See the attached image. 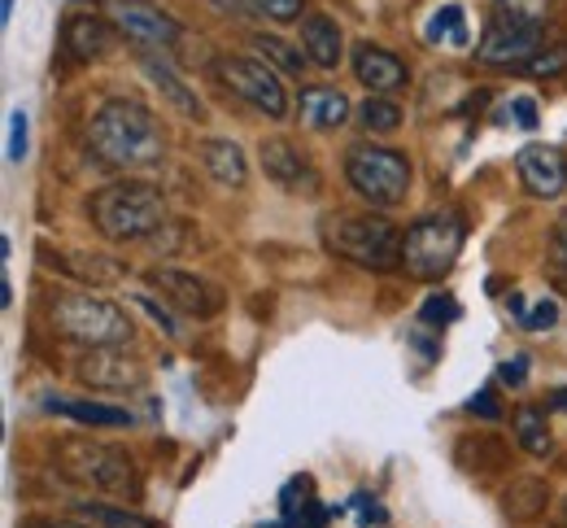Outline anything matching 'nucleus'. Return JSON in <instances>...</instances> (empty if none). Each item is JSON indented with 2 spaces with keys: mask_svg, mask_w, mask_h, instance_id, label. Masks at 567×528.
<instances>
[{
  "mask_svg": "<svg viewBox=\"0 0 567 528\" xmlns=\"http://www.w3.org/2000/svg\"><path fill=\"white\" fill-rule=\"evenodd\" d=\"M202 162L223 188H245L249 179V162L236 141H202Z\"/></svg>",
  "mask_w": 567,
  "mask_h": 528,
  "instance_id": "nucleus-23",
  "label": "nucleus"
},
{
  "mask_svg": "<svg viewBox=\"0 0 567 528\" xmlns=\"http://www.w3.org/2000/svg\"><path fill=\"white\" fill-rule=\"evenodd\" d=\"M258 162H262L267 179L280 184L284 193L306 197V201L319 197V170H315V162L297 149L292 141H262L258 145Z\"/></svg>",
  "mask_w": 567,
  "mask_h": 528,
  "instance_id": "nucleus-12",
  "label": "nucleus"
},
{
  "mask_svg": "<svg viewBox=\"0 0 567 528\" xmlns=\"http://www.w3.org/2000/svg\"><path fill=\"white\" fill-rule=\"evenodd\" d=\"M467 411H472V415H481V420H502V411H497V402H494V393H489V389H481L476 397H467Z\"/></svg>",
  "mask_w": 567,
  "mask_h": 528,
  "instance_id": "nucleus-41",
  "label": "nucleus"
},
{
  "mask_svg": "<svg viewBox=\"0 0 567 528\" xmlns=\"http://www.w3.org/2000/svg\"><path fill=\"white\" fill-rule=\"evenodd\" d=\"M87 219L114 245L148 240V236H157L162 227L171 224L166 197L153 184H105L101 193H92Z\"/></svg>",
  "mask_w": 567,
  "mask_h": 528,
  "instance_id": "nucleus-2",
  "label": "nucleus"
},
{
  "mask_svg": "<svg viewBox=\"0 0 567 528\" xmlns=\"http://www.w3.org/2000/svg\"><path fill=\"white\" fill-rule=\"evenodd\" d=\"M214 79L223 83V87H231L240 101H249L258 114H267V118H288V92H284V79L267 66V62H258V58H240V53H223V58H214Z\"/></svg>",
  "mask_w": 567,
  "mask_h": 528,
  "instance_id": "nucleus-8",
  "label": "nucleus"
},
{
  "mask_svg": "<svg viewBox=\"0 0 567 528\" xmlns=\"http://www.w3.org/2000/svg\"><path fill=\"white\" fill-rule=\"evenodd\" d=\"M136 306H141V310H148V314H153V319H157V328H162V332H166V337H179V323H175V314H171V310H162V306L153 302V298H136Z\"/></svg>",
  "mask_w": 567,
  "mask_h": 528,
  "instance_id": "nucleus-37",
  "label": "nucleus"
},
{
  "mask_svg": "<svg viewBox=\"0 0 567 528\" xmlns=\"http://www.w3.org/2000/svg\"><path fill=\"white\" fill-rule=\"evenodd\" d=\"M35 528H83V525H35Z\"/></svg>",
  "mask_w": 567,
  "mask_h": 528,
  "instance_id": "nucleus-44",
  "label": "nucleus"
},
{
  "mask_svg": "<svg viewBox=\"0 0 567 528\" xmlns=\"http://www.w3.org/2000/svg\"><path fill=\"white\" fill-rule=\"evenodd\" d=\"M110 18L132 44H141L144 53H175V44L184 35L179 22L171 13H162L157 4H148V0H114Z\"/></svg>",
  "mask_w": 567,
  "mask_h": 528,
  "instance_id": "nucleus-10",
  "label": "nucleus"
},
{
  "mask_svg": "<svg viewBox=\"0 0 567 528\" xmlns=\"http://www.w3.org/2000/svg\"><path fill=\"white\" fill-rule=\"evenodd\" d=\"M546 503H550L546 480L519 476V480H511L506 494H502V516H506L511 525H537V520L546 516Z\"/></svg>",
  "mask_w": 567,
  "mask_h": 528,
  "instance_id": "nucleus-22",
  "label": "nucleus"
},
{
  "mask_svg": "<svg viewBox=\"0 0 567 528\" xmlns=\"http://www.w3.org/2000/svg\"><path fill=\"white\" fill-rule=\"evenodd\" d=\"M402 231L380 215H332L323 219V245L341 262H354L362 271H393L402 267Z\"/></svg>",
  "mask_w": 567,
  "mask_h": 528,
  "instance_id": "nucleus-4",
  "label": "nucleus"
},
{
  "mask_svg": "<svg viewBox=\"0 0 567 528\" xmlns=\"http://www.w3.org/2000/svg\"><path fill=\"white\" fill-rule=\"evenodd\" d=\"M454 458H458L467 472H494V467L506 463V446L494 442V437H463Z\"/></svg>",
  "mask_w": 567,
  "mask_h": 528,
  "instance_id": "nucleus-29",
  "label": "nucleus"
},
{
  "mask_svg": "<svg viewBox=\"0 0 567 528\" xmlns=\"http://www.w3.org/2000/svg\"><path fill=\"white\" fill-rule=\"evenodd\" d=\"M58 467L71 476L74 485L92 489V494H114V498H132L141 489L136 476V458L110 442H92V437H71L58 446Z\"/></svg>",
  "mask_w": 567,
  "mask_h": 528,
  "instance_id": "nucleus-5",
  "label": "nucleus"
},
{
  "mask_svg": "<svg viewBox=\"0 0 567 528\" xmlns=\"http://www.w3.org/2000/svg\"><path fill=\"white\" fill-rule=\"evenodd\" d=\"M354 79L371 96H389L411 83V71L398 53H389L380 44H354Z\"/></svg>",
  "mask_w": 567,
  "mask_h": 528,
  "instance_id": "nucleus-16",
  "label": "nucleus"
},
{
  "mask_svg": "<svg viewBox=\"0 0 567 528\" xmlns=\"http://www.w3.org/2000/svg\"><path fill=\"white\" fill-rule=\"evenodd\" d=\"M458 319V302L450 298V293H432L424 306H420V323L427 328H445V323H454Z\"/></svg>",
  "mask_w": 567,
  "mask_h": 528,
  "instance_id": "nucleus-34",
  "label": "nucleus"
},
{
  "mask_svg": "<svg viewBox=\"0 0 567 528\" xmlns=\"http://www.w3.org/2000/svg\"><path fill=\"white\" fill-rule=\"evenodd\" d=\"M79 520H87L92 528H157L141 511H127V507H110V503H79L74 507Z\"/></svg>",
  "mask_w": 567,
  "mask_h": 528,
  "instance_id": "nucleus-26",
  "label": "nucleus"
},
{
  "mask_svg": "<svg viewBox=\"0 0 567 528\" xmlns=\"http://www.w3.org/2000/svg\"><path fill=\"white\" fill-rule=\"evenodd\" d=\"M87 145L118 170H144L166 157V132L141 101H105L87 123Z\"/></svg>",
  "mask_w": 567,
  "mask_h": 528,
  "instance_id": "nucleus-1",
  "label": "nucleus"
},
{
  "mask_svg": "<svg viewBox=\"0 0 567 528\" xmlns=\"http://www.w3.org/2000/svg\"><path fill=\"white\" fill-rule=\"evenodd\" d=\"M53 415L71 420L79 428H132L136 415L127 406H114V402H92V397H49L44 402Z\"/></svg>",
  "mask_w": 567,
  "mask_h": 528,
  "instance_id": "nucleus-19",
  "label": "nucleus"
},
{
  "mask_svg": "<svg viewBox=\"0 0 567 528\" xmlns=\"http://www.w3.org/2000/svg\"><path fill=\"white\" fill-rule=\"evenodd\" d=\"M49 328L83 350H105V345H127L136 337V319L118 302H105L96 293L66 289L49 298Z\"/></svg>",
  "mask_w": 567,
  "mask_h": 528,
  "instance_id": "nucleus-3",
  "label": "nucleus"
},
{
  "mask_svg": "<svg viewBox=\"0 0 567 528\" xmlns=\"http://www.w3.org/2000/svg\"><path fill=\"white\" fill-rule=\"evenodd\" d=\"M40 262L53 267V271L66 276V280H79L83 289H105V284H114V280L127 276V262L105 258V253H83V249H58V253L44 249Z\"/></svg>",
  "mask_w": 567,
  "mask_h": 528,
  "instance_id": "nucleus-14",
  "label": "nucleus"
},
{
  "mask_svg": "<svg viewBox=\"0 0 567 528\" xmlns=\"http://www.w3.org/2000/svg\"><path fill=\"white\" fill-rule=\"evenodd\" d=\"M519 71H524V75H533V79L564 75L567 71V44H542V49H537Z\"/></svg>",
  "mask_w": 567,
  "mask_h": 528,
  "instance_id": "nucleus-31",
  "label": "nucleus"
},
{
  "mask_svg": "<svg viewBox=\"0 0 567 528\" xmlns=\"http://www.w3.org/2000/svg\"><path fill=\"white\" fill-rule=\"evenodd\" d=\"M315 498H310V480L306 476H297V480H288V489H284L280 507H284V520H292L301 507H310Z\"/></svg>",
  "mask_w": 567,
  "mask_h": 528,
  "instance_id": "nucleus-35",
  "label": "nucleus"
},
{
  "mask_svg": "<svg viewBox=\"0 0 567 528\" xmlns=\"http://www.w3.org/2000/svg\"><path fill=\"white\" fill-rule=\"evenodd\" d=\"M223 13H236V18H249V13H262L271 22H297L301 18V0H214Z\"/></svg>",
  "mask_w": 567,
  "mask_h": 528,
  "instance_id": "nucleus-28",
  "label": "nucleus"
},
{
  "mask_svg": "<svg viewBox=\"0 0 567 528\" xmlns=\"http://www.w3.org/2000/svg\"><path fill=\"white\" fill-rule=\"evenodd\" d=\"M550 262L567 271V215L555 224V231H550Z\"/></svg>",
  "mask_w": 567,
  "mask_h": 528,
  "instance_id": "nucleus-40",
  "label": "nucleus"
},
{
  "mask_svg": "<svg viewBox=\"0 0 567 528\" xmlns=\"http://www.w3.org/2000/svg\"><path fill=\"white\" fill-rule=\"evenodd\" d=\"M497 380H502V384H524V380H528V354L506 359V363L497 367Z\"/></svg>",
  "mask_w": 567,
  "mask_h": 528,
  "instance_id": "nucleus-38",
  "label": "nucleus"
},
{
  "mask_svg": "<svg viewBox=\"0 0 567 528\" xmlns=\"http://www.w3.org/2000/svg\"><path fill=\"white\" fill-rule=\"evenodd\" d=\"M559 302L555 298H542L537 306H528L524 314H519V328H528V332H550V328H559Z\"/></svg>",
  "mask_w": 567,
  "mask_h": 528,
  "instance_id": "nucleus-33",
  "label": "nucleus"
},
{
  "mask_svg": "<svg viewBox=\"0 0 567 528\" xmlns=\"http://www.w3.org/2000/svg\"><path fill=\"white\" fill-rule=\"evenodd\" d=\"M9 13H13V0H0V18L9 22Z\"/></svg>",
  "mask_w": 567,
  "mask_h": 528,
  "instance_id": "nucleus-43",
  "label": "nucleus"
},
{
  "mask_svg": "<svg viewBox=\"0 0 567 528\" xmlns=\"http://www.w3.org/2000/svg\"><path fill=\"white\" fill-rule=\"evenodd\" d=\"M9 162H22L27 157V114L22 110H13L9 114Z\"/></svg>",
  "mask_w": 567,
  "mask_h": 528,
  "instance_id": "nucleus-36",
  "label": "nucleus"
},
{
  "mask_svg": "<svg viewBox=\"0 0 567 528\" xmlns=\"http://www.w3.org/2000/svg\"><path fill=\"white\" fill-rule=\"evenodd\" d=\"M141 66H144V75L153 79V87L162 92V101H166L175 114H184L188 123H202V118H206L202 96L179 79V71H175L166 58H157V53H141Z\"/></svg>",
  "mask_w": 567,
  "mask_h": 528,
  "instance_id": "nucleus-17",
  "label": "nucleus"
},
{
  "mask_svg": "<svg viewBox=\"0 0 567 528\" xmlns=\"http://www.w3.org/2000/svg\"><path fill=\"white\" fill-rule=\"evenodd\" d=\"M515 166L533 197H559L567 188V157L555 145H524Z\"/></svg>",
  "mask_w": 567,
  "mask_h": 528,
  "instance_id": "nucleus-15",
  "label": "nucleus"
},
{
  "mask_svg": "<svg viewBox=\"0 0 567 528\" xmlns=\"http://www.w3.org/2000/svg\"><path fill=\"white\" fill-rule=\"evenodd\" d=\"M497 4H502V18L524 22V27H542L550 18V4L555 0H497Z\"/></svg>",
  "mask_w": 567,
  "mask_h": 528,
  "instance_id": "nucleus-32",
  "label": "nucleus"
},
{
  "mask_svg": "<svg viewBox=\"0 0 567 528\" xmlns=\"http://www.w3.org/2000/svg\"><path fill=\"white\" fill-rule=\"evenodd\" d=\"M537 49H542V27H524V22L497 18V22H489L485 40L476 44V58L485 66H524Z\"/></svg>",
  "mask_w": 567,
  "mask_h": 528,
  "instance_id": "nucleus-13",
  "label": "nucleus"
},
{
  "mask_svg": "<svg viewBox=\"0 0 567 528\" xmlns=\"http://www.w3.org/2000/svg\"><path fill=\"white\" fill-rule=\"evenodd\" d=\"M346 184L367 206L393 210L411 193V157L384 145H354L346 153Z\"/></svg>",
  "mask_w": 567,
  "mask_h": 528,
  "instance_id": "nucleus-6",
  "label": "nucleus"
},
{
  "mask_svg": "<svg viewBox=\"0 0 567 528\" xmlns=\"http://www.w3.org/2000/svg\"><path fill=\"white\" fill-rule=\"evenodd\" d=\"M350 110L354 105L346 101L341 87H301V96H297V118L315 132H337L350 118Z\"/></svg>",
  "mask_w": 567,
  "mask_h": 528,
  "instance_id": "nucleus-20",
  "label": "nucleus"
},
{
  "mask_svg": "<svg viewBox=\"0 0 567 528\" xmlns=\"http://www.w3.org/2000/svg\"><path fill=\"white\" fill-rule=\"evenodd\" d=\"M427 40H432V44L450 40L454 49H463V44H467V22H463V4H441V9L432 13V22H427Z\"/></svg>",
  "mask_w": 567,
  "mask_h": 528,
  "instance_id": "nucleus-30",
  "label": "nucleus"
},
{
  "mask_svg": "<svg viewBox=\"0 0 567 528\" xmlns=\"http://www.w3.org/2000/svg\"><path fill=\"white\" fill-rule=\"evenodd\" d=\"M249 44H254L258 62H267L271 71H280V75H306V62H310V58H306L297 44H288L280 35H267V31H254Z\"/></svg>",
  "mask_w": 567,
  "mask_h": 528,
  "instance_id": "nucleus-24",
  "label": "nucleus"
},
{
  "mask_svg": "<svg viewBox=\"0 0 567 528\" xmlns=\"http://www.w3.org/2000/svg\"><path fill=\"white\" fill-rule=\"evenodd\" d=\"M74 380L87 384V389L123 393V389H144L148 367H144L141 359L123 354V345H105V350H83L74 359Z\"/></svg>",
  "mask_w": 567,
  "mask_h": 528,
  "instance_id": "nucleus-11",
  "label": "nucleus"
},
{
  "mask_svg": "<svg viewBox=\"0 0 567 528\" xmlns=\"http://www.w3.org/2000/svg\"><path fill=\"white\" fill-rule=\"evenodd\" d=\"M550 406H559V411H567V389H559V393L550 397Z\"/></svg>",
  "mask_w": 567,
  "mask_h": 528,
  "instance_id": "nucleus-42",
  "label": "nucleus"
},
{
  "mask_svg": "<svg viewBox=\"0 0 567 528\" xmlns=\"http://www.w3.org/2000/svg\"><path fill=\"white\" fill-rule=\"evenodd\" d=\"M62 44H66V53H71L74 62H96V58H105V53H110L114 31H110V22H105V18L71 13V18H66V27H62Z\"/></svg>",
  "mask_w": 567,
  "mask_h": 528,
  "instance_id": "nucleus-21",
  "label": "nucleus"
},
{
  "mask_svg": "<svg viewBox=\"0 0 567 528\" xmlns=\"http://www.w3.org/2000/svg\"><path fill=\"white\" fill-rule=\"evenodd\" d=\"M144 284L162 302H171L179 314H193V319H210L223 310V289L206 276H193V271H179V267H153L144 276Z\"/></svg>",
  "mask_w": 567,
  "mask_h": 528,
  "instance_id": "nucleus-9",
  "label": "nucleus"
},
{
  "mask_svg": "<svg viewBox=\"0 0 567 528\" xmlns=\"http://www.w3.org/2000/svg\"><path fill=\"white\" fill-rule=\"evenodd\" d=\"M354 114L362 123V132H371V136H389V132L402 127V105L389 101V96H367Z\"/></svg>",
  "mask_w": 567,
  "mask_h": 528,
  "instance_id": "nucleus-27",
  "label": "nucleus"
},
{
  "mask_svg": "<svg viewBox=\"0 0 567 528\" xmlns=\"http://www.w3.org/2000/svg\"><path fill=\"white\" fill-rule=\"evenodd\" d=\"M463 253V219L458 215H424L406 227L402 240V267L415 280H441L454 271Z\"/></svg>",
  "mask_w": 567,
  "mask_h": 528,
  "instance_id": "nucleus-7",
  "label": "nucleus"
},
{
  "mask_svg": "<svg viewBox=\"0 0 567 528\" xmlns=\"http://www.w3.org/2000/svg\"><path fill=\"white\" fill-rule=\"evenodd\" d=\"M301 53L310 58V66L337 71V66H341V53H346L341 22L328 18V13H306V18H301Z\"/></svg>",
  "mask_w": 567,
  "mask_h": 528,
  "instance_id": "nucleus-18",
  "label": "nucleus"
},
{
  "mask_svg": "<svg viewBox=\"0 0 567 528\" xmlns=\"http://www.w3.org/2000/svg\"><path fill=\"white\" fill-rule=\"evenodd\" d=\"M511 114H515V123H519L524 132L537 127V101H533V96H515V101H511Z\"/></svg>",
  "mask_w": 567,
  "mask_h": 528,
  "instance_id": "nucleus-39",
  "label": "nucleus"
},
{
  "mask_svg": "<svg viewBox=\"0 0 567 528\" xmlns=\"http://www.w3.org/2000/svg\"><path fill=\"white\" fill-rule=\"evenodd\" d=\"M511 428H515V442L533 454V458H546V454L555 451V437L546 428V411L542 406H519L511 415Z\"/></svg>",
  "mask_w": 567,
  "mask_h": 528,
  "instance_id": "nucleus-25",
  "label": "nucleus"
}]
</instances>
